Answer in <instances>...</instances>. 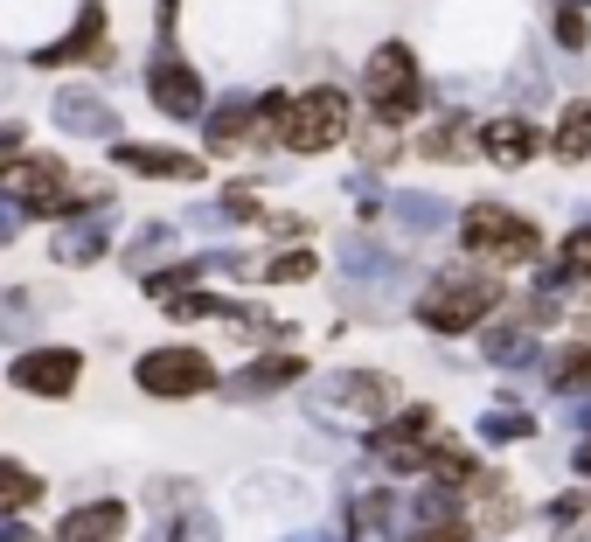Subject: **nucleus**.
Listing matches in <instances>:
<instances>
[{
  "label": "nucleus",
  "mask_w": 591,
  "mask_h": 542,
  "mask_svg": "<svg viewBox=\"0 0 591 542\" xmlns=\"http://www.w3.org/2000/svg\"><path fill=\"white\" fill-rule=\"evenodd\" d=\"M133 383H140L147 397H202V390L216 383V369H209L202 348H153V355L133 362Z\"/></svg>",
  "instance_id": "20e7f679"
},
{
  "label": "nucleus",
  "mask_w": 591,
  "mask_h": 542,
  "mask_svg": "<svg viewBox=\"0 0 591 542\" xmlns=\"http://www.w3.org/2000/svg\"><path fill=\"white\" fill-rule=\"evenodd\" d=\"M244 126H251V105H223L209 126V146H244Z\"/></svg>",
  "instance_id": "6ab92c4d"
},
{
  "label": "nucleus",
  "mask_w": 591,
  "mask_h": 542,
  "mask_svg": "<svg viewBox=\"0 0 591 542\" xmlns=\"http://www.w3.org/2000/svg\"><path fill=\"white\" fill-rule=\"evenodd\" d=\"M459 244H466L473 258H494V265H529V258L543 251V244H536V223H529V216H508V209H494V202L466 209Z\"/></svg>",
  "instance_id": "f257e3e1"
},
{
  "label": "nucleus",
  "mask_w": 591,
  "mask_h": 542,
  "mask_svg": "<svg viewBox=\"0 0 591 542\" xmlns=\"http://www.w3.org/2000/svg\"><path fill=\"white\" fill-rule=\"evenodd\" d=\"M369 105H376V119L383 126H404L411 112H418V63H411V49L404 42H383L376 56H369Z\"/></svg>",
  "instance_id": "7ed1b4c3"
},
{
  "label": "nucleus",
  "mask_w": 591,
  "mask_h": 542,
  "mask_svg": "<svg viewBox=\"0 0 591 542\" xmlns=\"http://www.w3.org/2000/svg\"><path fill=\"white\" fill-rule=\"evenodd\" d=\"M279 139L293 146V153H327V146H341L348 139V98L341 91H306V98H293L286 105V126H279Z\"/></svg>",
  "instance_id": "f03ea898"
},
{
  "label": "nucleus",
  "mask_w": 591,
  "mask_h": 542,
  "mask_svg": "<svg viewBox=\"0 0 591 542\" xmlns=\"http://www.w3.org/2000/svg\"><path fill=\"white\" fill-rule=\"evenodd\" d=\"M299 369H306L299 355H272V362H251V369H244L230 390H237V397H258V390H279V383H293Z\"/></svg>",
  "instance_id": "dca6fc26"
},
{
  "label": "nucleus",
  "mask_w": 591,
  "mask_h": 542,
  "mask_svg": "<svg viewBox=\"0 0 591 542\" xmlns=\"http://www.w3.org/2000/svg\"><path fill=\"white\" fill-rule=\"evenodd\" d=\"M585 466H591V445H585Z\"/></svg>",
  "instance_id": "c756f323"
},
{
  "label": "nucleus",
  "mask_w": 591,
  "mask_h": 542,
  "mask_svg": "<svg viewBox=\"0 0 591 542\" xmlns=\"http://www.w3.org/2000/svg\"><path fill=\"white\" fill-rule=\"evenodd\" d=\"M49 112H56V126H63V133H77V139H112V133H119V112H112L98 91H84V84L56 91V105H49Z\"/></svg>",
  "instance_id": "6e6552de"
},
{
  "label": "nucleus",
  "mask_w": 591,
  "mask_h": 542,
  "mask_svg": "<svg viewBox=\"0 0 591 542\" xmlns=\"http://www.w3.org/2000/svg\"><path fill=\"white\" fill-rule=\"evenodd\" d=\"M0 542H35V536H28L21 522H7V515H0Z\"/></svg>",
  "instance_id": "cd10ccee"
},
{
  "label": "nucleus",
  "mask_w": 591,
  "mask_h": 542,
  "mask_svg": "<svg viewBox=\"0 0 591 542\" xmlns=\"http://www.w3.org/2000/svg\"><path fill=\"white\" fill-rule=\"evenodd\" d=\"M14 230H21V216H14V209H0V244H14Z\"/></svg>",
  "instance_id": "c85d7f7f"
},
{
  "label": "nucleus",
  "mask_w": 591,
  "mask_h": 542,
  "mask_svg": "<svg viewBox=\"0 0 591 542\" xmlns=\"http://www.w3.org/2000/svg\"><path fill=\"white\" fill-rule=\"evenodd\" d=\"M480 146H487V160H501V167H522V160L536 153V126H522V119H494V126L480 133Z\"/></svg>",
  "instance_id": "ddd939ff"
},
{
  "label": "nucleus",
  "mask_w": 591,
  "mask_h": 542,
  "mask_svg": "<svg viewBox=\"0 0 591 542\" xmlns=\"http://www.w3.org/2000/svg\"><path fill=\"white\" fill-rule=\"evenodd\" d=\"M98 42H105V7H84V14H77V28H70L56 49H42L35 63H42V70H49V63H77V56H91Z\"/></svg>",
  "instance_id": "f8f14e48"
},
{
  "label": "nucleus",
  "mask_w": 591,
  "mask_h": 542,
  "mask_svg": "<svg viewBox=\"0 0 591 542\" xmlns=\"http://www.w3.org/2000/svg\"><path fill=\"white\" fill-rule=\"evenodd\" d=\"M167 313H174V320H195V313H223V299H209V292H174Z\"/></svg>",
  "instance_id": "412c9836"
},
{
  "label": "nucleus",
  "mask_w": 591,
  "mask_h": 542,
  "mask_svg": "<svg viewBox=\"0 0 591 542\" xmlns=\"http://www.w3.org/2000/svg\"><path fill=\"white\" fill-rule=\"evenodd\" d=\"M557 160H585L591 153V105H564V119H557Z\"/></svg>",
  "instance_id": "f3484780"
},
{
  "label": "nucleus",
  "mask_w": 591,
  "mask_h": 542,
  "mask_svg": "<svg viewBox=\"0 0 591 542\" xmlns=\"http://www.w3.org/2000/svg\"><path fill=\"white\" fill-rule=\"evenodd\" d=\"M418 542H473V536H466V529H459V522H439V529H432V536H418Z\"/></svg>",
  "instance_id": "a878e982"
},
{
  "label": "nucleus",
  "mask_w": 591,
  "mask_h": 542,
  "mask_svg": "<svg viewBox=\"0 0 591 542\" xmlns=\"http://www.w3.org/2000/svg\"><path fill=\"white\" fill-rule=\"evenodd\" d=\"M564 271H571V278H591V230L564 237Z\"/></svg>",
  "instance_id": "4be33fe9"
},
{
  "label": "nucleus",
  "mask_w": 591,
  "mask_h": 542,
  "mask_svg": "<svg viewBox=\"0 0 591 542\" xmlns=\"http://www.w3.org/2000/svg\"><path fill=\"white\" fill-rule=\"evenodd\" d=\"M557 383H591V348H571V355H557Z\"/></svg>",
  "instance_id": "5701e85b"
},
{
  "label": "nucleus",
  "mask_w": 591,
  "mask_h": 542,
  "mask_svg": "<svg viewBox=\"0 0 591 542\" xmlns=\"http://www.w3.org/2000/svg\"><path fill=\"white\" fill-rule=\"evenodd\" d=\"M272 278H279V285H293V278H313V258H306V251H286V258H272Z\"/></svg>",
  "instance_id": "b1692460"
},
{
  "label": "nucleus",
  "mask_w": 591,
  "mask_h": 542,
  "mask_svg": "<svg viewBox=\"0 0 591 542\" xmlns=\"http://www.w3.org/2000/svg\"><path fill=\"white\" fill-rule=\"evenodd\" d=\"M105 230H112V223H105V209H98V223H70V230L49 244V251H56V265H91V258H105Z\"/></svg>",
  "instance_id": "4468645a"
},
{
  "label": "nucleus",
  "mask_w": 591,
  "mask_h": 542,
  "mask_svg": "<svg viewBox=\"0 0 591 542\" xmlns=\"http://www.w3.org/2000/svg\"><path fill=\"white\" fill-rule=\"evenodd\" d=\"M112 160H119V167H133V174H174V181H195V174H202V160H195V153L133 146V139H119V146H112Z\"/></svg>",
  "instance_id": "9d476101"
},
{
  "label": "nucleus",
  "mask_w": 591,
  "mask_h": 542,
  "mask_svg": "<svg viewBox=\"0 0 591 542\" xmlns=\"http://www.w3.org/2000/svg\"><path fill=\"white\" fill-rule=\"evenodd\" d=\"M147 91H153V105H160L167 119H195V112H202V70L174 63V56H160V63L147 70Z\"/></svg>",
  "instance_id": "0eeeda50"
},
{
  "label": "nucleus",
  "mask_w": 591,
  "mask_h": 542,
  "mask_svg": "<svg viewBox=\"0 0 591 542\" xmlns=\"http://www.w3.org/2000/svg\"><path fill=\"white\" fill-rule=\"evenodd\" d=\"M77 369H84L77 348H28V355H14V383L28 397H70Z\"/></svg>",
  "instance_id": "423d86ee"
},
{
  "label": "nucleus",
  "mask_w": 591,
  "mask_h": 542,
  "mask_svg": "<svg viewBox=\"0 0 591 542\" xmlns=\"http://www.w3.org/2000/svg\"><path fill=\"white\" fill-rule=\"evenodd\" d=\"M160 251H167V223H147V230L133 237V251H126V258H133V271H147Z\"/></svg>",
  "instance_id": "aec40b11"
},
{
  "label": "nucleus",
  "mask_w": 591,
  "mask_h": 542,
  "mask_svg": "<svg viewBox=\"0 0 591 542\" xmlns=\"http://www.w3.org/2000/svg\"><path fill=\"white\" fill-rule=\"evenodd\" d=\"M14 153H21V126H0V167H7Z\"/></svg>",
  "instance_id": "393cba45"
},
{
  "label": "nucleus",
  "mask_w": 591,
  "mask_h": 542,
  "mask_svg": "<svg viewBox=\"0 0 591 542\" xmlns=\"http://www.w3.org/2000/svg\"><path fill=\"white\" fill-rule=\"evenodd\" d=\"M28 327H35V299H28V292H14V285H0V334H7V341H21Z\"/></svg>",
  "instance_id": "a211bd4d"
},
{
  "label": "nucleus",
  "mask_w": 591,
  "mask_h": 542,
  "mask_svg": "<svg viewBox=\"0 0 591 542\" xmlns=\"http://www.w3.org/2000/svg\"><path fill=\"white\" fill-rule=\"evenodd\" d=\"M494 285L487 278H445V285H432L425 299H418V320L425 327H439V334H466L473 320H487L494 313Z\"/></svg>",
  "instance_id": "39448f33"
},
{
  "label": "nucleus",
  "mask_w": 591,
  "mask_h": 542,
  "mask_svg": "<svg viewBox=\"0 0 591 542\" xmlns=\"http://www.w3.org/2000/svg\"><path fill=\"white\" fill-rule=\"evenodd\" d=\"M181 542H216V529H209L202 515H188V529H181Z\"/></svg>",
  "instance_id": "bb28decb"
},
{
  "label": "nucleus",
  "mask_w": 591,
  "mask_h": 542,
  "mask_svg": "<svg viewBox=\"0 0 591 542\" xmlns=\"http://www.w3.org/2000/svg\"><path fill=\"white\" fill-rule=\"evenodd\" d=\"M119 529H126V508L119 501H84L77 515H63L56 542H112Z\"/></svg>",
  "instance_id": "9b49d317"
},
{
  "label": "nucleus",
  "mask_w": 591,
  "mask_h": 542,
  "mask_svg": "<svg viewBox=\"0 0 591 542\" xmlns=\"http://www.w3.org/2000/svg\"><path fill=\"white\" fill-rule=\"evenodd\" d=\"M320 397H327V410H341V417H376V410L390 404V383L383 376H334Z\"/></svg>",
  "instance_id": "1a4fd4ad"
},
{
  "label": "nucleus",
  "mask_w": 591,
  "mask_h": 542,
  "mask_svg": "<svg viewBox=\"0 0 591 542\" xmlns=\"http://www.w3.org/2000/svg\"><path fill=\"white\" fill-rule=\"evenodd\" d=\"M42 501V480L21 466V459H0V515H21V508H35Z\"/></svg>",
  "instance_id": "2eb2a0df"
}]
</instances>
